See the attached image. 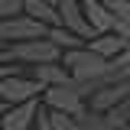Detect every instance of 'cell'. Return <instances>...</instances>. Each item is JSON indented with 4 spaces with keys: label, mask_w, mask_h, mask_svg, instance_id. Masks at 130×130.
I'll list each match as a JSON object with an SVG mask.
<instances>
[{
    "label": "cell",
    "mask_w": 130,
    "mask_h": 130,
    "mask_svg": "<svg viewBox=\"0 0 130 130\" xmlns=\"http://www.w3.org/2000/svg\"><path fill=\"white\" fill-rule=\"evenodd\" d=\"M32 130H52V124H49V111L46 107H39V117H36V127Z\"/></svg>",
    "instance_id": "obj_14"
},
{
    "label": "cell",
    "mask_w": 130,
    "mask_h": 130,
    "mask_svg": "<svg viewBox=\"0 0 130 130\" xmlns=\"http://www.w3.org/2000/svg\"><path fill=\"white\" fill-rule=\"evenodd\" d=\"M85 16H88V26L94 29V39L104 32H114V13L101 3V0H85Z\"/></svg>",
    "instance_id": "obj_9"
},
{
    "label": "cell",
    "mask_w": 130,
    "mask_h": 130,
    "mask_svg": "<svg viewBox=\"0 0 130 130\" xmlns=\"http://www.w3.org/2000/svg\"><path fill=\"white\" fill-rule=\"evenodd\" d=\"M101 3H114V0H101Z\"/></svg>",
    "instance_id": "obj_18"
},
{
    "label": "cell",
    "mask_w": 130,
    "mask_h": 130,
    "mask_svg": "<svg viewBox=\"0 0 130 130\" xmlns=\"http://www.w3.org/2000/svg\"><path fill=\"white\" fill-rule=\"evenodd\" d=\"M16 72H23V68H16V65H3V62H0V85L10 78V75H16Z\"/></svg>",
    "instance_id": "obj_15"
},
{
    "label": "cell",
    "mask_w": 130,
    "mask_h": 130,
    "mask_svg": "<svg viewBox=\"0 0 130 130\" xmlns=\"http://www.w3.org/2000/svg\"><path fill=\"white\" fill-rule=\"evenodd\" d=\"M59 26L72 36H78L81 42H91L94 39V29L88 26V16H85V7L81 0H59Z\"/></svg>",
    "instance_id": "obj_5"
},
{
    "label": "cell",
    "mask_w": 130,
    "mask_h": 130,
    "mask_svg": "<svg viewBox=\"0 0 130 130\" xmlns=\"http://www.w3.org/2000/svg\"><path fill=\"white\" fill-rule=\"evenodd\" d=\"M0 49H3V46H0Z\"/></svg>",
    "instance_id": "obj_19"
},
{
    "label": "cell",
    "mask_w": 130,
    "mask_h": 130,
    "mask_svg": "<svg viewBox=\"0 0 130 130\" xmlns=\"http://www.w3.org/2000/svg\"><path fill=\"white\" fill-rule=\"evenodd\" d=\"M46 39L52 42V46L59 49V52H72V49H81V46H88V42H81L78 36H72V32H65L62 26H55V29H49L46 32Z\"/></svg>",
    "instance_id": "obj_12"
},
{
    "label": "cell",
    "mask_w": 130,
    "mask_h": 130,
    "mask_svg": "<svg viewBox=\"0 0 130 130\" xmlns=\"http://www.w3.org/2000/svg\"><path fill=\"white\" fill-rule=\"evenodd\" d=\"M29 78L39 81V88L49 91V88H65L72 85V75L62 62H49V65H39V68H29Z\"/></svg>",
    "instance_id": "obj_8"
},
{
    "label": "cell",
    "mask_w": 130,
    "mask_h": 130,
    "mask_svg": "<svg viewBox=\"0 0 130 130\" xmlns=\"http://www.w3.org/2000/svg\"><path fill=\"white\" fill-rule=\"evenodd\" d=\"M59 59H62V52L49 39H29V42H13V46L0 49V62L16 65V68H39V65L59 62Z\"/></svg>",
    "instance_id": "obj_1"
},
{
    "label": "cell",
    "mask_w": 130,
    "mask_h": 130,
    "mask_svg": "<svg viewBox=\"0 0 130 130\" xmlns=\"http://www.w3.org/2000/svg\"><path fill=\"white\" fill-rule=\"evenodd\" d=\"M104 7L114 13V23L130 26V0H114V3H104Z\"/></svg>",
    "instance_id": "obj_13"
},
{
    "label": "cell",
    "mask_w": 130,
    "mask_h": 130,
    "mask_svg": "<svg viewBox=\"0 0 130 130\" xmlns=\"http://www.w3.org/2000/svg\"><path fill=\"white\" fill-rule=\"evenodd\" d=\"M46 3H59V0H46Z\"/></svg>",
    "instance_id": "obj_17"
},
{
    "label": "cell",
    "mask_w": 130,
    "mask_h": 130,
    "mask_svg": "<svg viewBox=\"0 0 130 130\" xmlns=\"http://www.w3.org/2000/svg\"><path fill=\"white\" fill-rule=\"evenodd\" d=\"M88 49H91L94 55H101L104 62H114V59H120V55L127 52L124 39H120V36H114V32H104V36L91 39V42H88Z\"/></svg>",
    "instance_id": "obj_11"
},
{
    "label": "cell",
    "mask_w": 130,
    "mask_h": 130,
    "mask_svg": "<svg viewBox=\"0 0 130 130\" xmlns=\"http://www.w3.org/2000/svg\"><path fill=\"white\" fill-rule=\"evenodd\" d=\"M127 127H130V124H127Z\"/></svg>",
    "instance_id": "obj_20"
},
{
    "label": "cell",
    "mask_w": 130,
    "mask_h": 130,
    "mask_svg": "<svg viewBox=\"0 0 130 130\" xmlns=\"http://www.w3.org/2000/svg\"><path fill=\"white\" fill-rule=\"evenodd\" d=\"M46 26H39L29 16H13L0 23V46H13V42H29V39H46Z\"/></svg>",
    "instance_id": "obj_6"
},
{
    "label": "cell",
    "mask_w": 130,
    "mask_h": 130,
    "mask_svg": "<svg viewBox=\"0 0 130 130\" xmlns=\"http://www.w3.org/2000/svg\"><path fill=\"white\" fill-rule=\"evenodd\" d=\"M42 107L52 111V114L78 117V114L88 111V98L81 94L78 88H75V81H72V85H65V88H49V91H42Z\"/></svg>",
    "instance_id": "obj_2"
},
{
    "label": "cell",
    "mask_w": 130,
    "mask_h": 130,
    "mask_svg": "<svg viewBox=\"0 0 130 130\" xmlns=\"http://www.w3.org/2000/svg\"><path fill=\"white\" fill-rule=\"evenodd\" d=\"M130 98V81H111V85H101L98 91L88 94V111L94 114H114L124 107V101Z\"/></svg>",
    "instance_id": "obj_4"
},
{
    "label": "cell",
    "mask_w": 130,
    "mask_h": 130,
    "mask_svg": "<svg viewBox=\"0 0 130 130\" xmlns=\"http://www.w3.org/2000/svg\"><path fill=\"white\" fill-rule=\"evenodd\" d=\"M3 114H7V104H3V101H0V120H3Z\"/></svg>",
    "instance_id": "obj_16"
},
{
    "label": "cell",
    "mask_w": 130,
    "mask_h": 130,
    "mask_svg": "<svg viewBox=\"0 0 130 130\" xmlns=\"http://www.w3.org/2000/svg\"><path fill=\"white\" fill-rule=\"evenodd\" d=\"M39 107H42V101H29V104L7 107L3 120H0V130H32L36 127V117H39Z\"/></svg>",
    "instance_id": "obj_7"
},
{
    "label": "cell",
    "mask_w": 130,
    "mask_h": 130,
    "mask_svg": "<svg viewBox=\"0 0 130 130\" xmlns=\"http://www.w3.org/2000/svg\"><path fill=\"white\" fill-rule=\"evenodd\" d=\"M23 16L36 20L46 29H55L59 26V7L55 3H46V0H23Z\"/></svg>",
    "instance_id": "obj_10"
},
{
    "label": "cell",
    "mask_w": 130,
    "mask_h": 130,
    "mask_svg": "<svg viewBox=\"0 0 130 130\" xmlns=\"http://www.w3.org/2000/svg\"><path fill=\"white\" fill-rule=\"evenodd\" d=\"M0 101L7 107H16V104H29V101H42V88L39 81L29 78V72H16L0 85Z\"/></svg>",
    "instance_id": "obj_3"
}]
</instances>
